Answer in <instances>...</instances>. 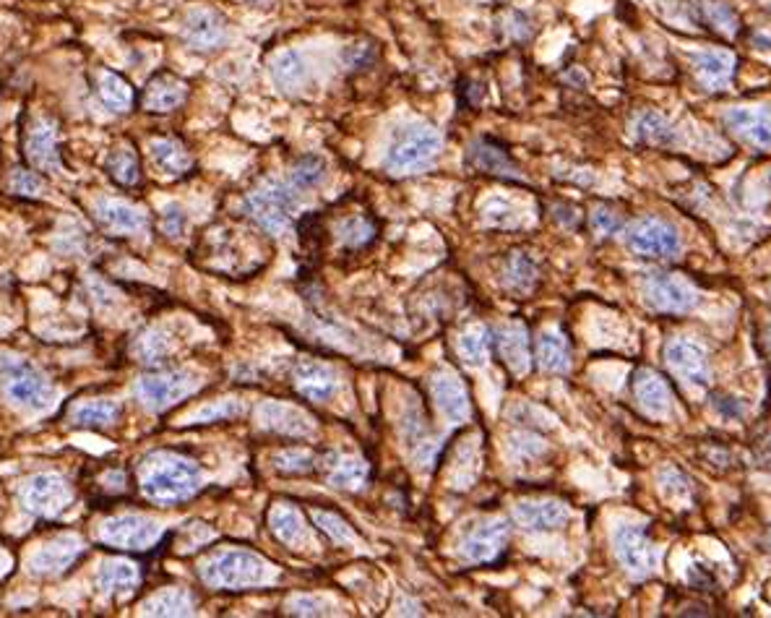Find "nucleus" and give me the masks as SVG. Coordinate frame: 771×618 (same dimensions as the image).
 I'll return each instance as SVG.
<instances>
[{
    "instance_id": "nucleus-1",
    "label": "nucleus",
    "mask_w": 771,
    "mask_h": 618,
    "mask_svg": "<svg viewBox=\"0 0 771 618\" xmlns=\"http://www.w3.org/2000/svg\"><path fill=\"white\" fill-rule=\"evenodd\" d=\"M204 472L193 459L172 452H157L141 465V491L154 504H178L196 496Z\"/></svg>"
},
{
    "instance_id": "nucleus-2",
    "label": "nucleus",
    "mask_w": 771,
    "mask_h": 618,
    "mask_svg": "<svg viewBox=\"0 0 771 618\" xmlns=\"http://www.w3.org/2000/svg\"><path fill=\"white\" fill-rule=\"evenodd\" d=\"M198 574L214 590H248L269 585L274 566L253 551H222L198 566Z\"/></svg>"
},
{
    "instance_id": "nucleus-3",
    "label": "nucleus",
    "mask_w": 771,
    "mask_h": 618,
    "mask_svg": "<svg viewBox=\"0 0 771 618\" xmlns=\"http://www.w3.org/2000/svg\"><path fill=\"white\" fill-rule=\"evenodd\" d=\"M0 386L8 402L24 410H45L53 399V384L45 373L11 353H0Z\"/></svg>"
},
{
    "instance_id": "nucleus-4",
    "label": "nucleus",
    "mask_w": 771,
    "mask_h": 618,
    "mask_svg": "<svg viewBox=\"0 0 771 618\" xmlns=\"http://www.w3.org/2000/svg\"><path fill=\"white\" fill-rule=\"evenodd\" d=\"M441 154V136L438 131L422 123H412L391 144L389 154H386V170L391 175H415L428 170Z\"/></svg>"
},
{
    "instance_id": "nucleus-5",
    "label": "nucleus",
    "mask_w": 771,
    "mask_h": 618,
    "mask_svg": "<svg viewBox=\"0 0 771 618\" xmlns=\"http://www.w3.org/2000/svg\"><path fill=\"white\" fill-rule=\"evenodd\" d=\"M245 214L256 222L261 230L271 235L284 233L292 222V212L297 206V196L292 193V183L282 180H266L256 191L245 196Z\"/></svg>"
},
{
    "instance_id": "nucleus-6",
    "label": "nucleus",
    "mask_w": 771,
    "mask_h": 618,
    "mask_svg": "<svg viewBox=\"0 0 771 618\" xmlns=\"http://www.w3.org/2000/svg\"><path fill=\"white\" fill-rule=\"evenodd\" d=\"M24 509L42 519H53L73 504V486L58 472H40L19 491Z\"/></svg>"
},
{
    "instance_id": "nucleus-7",
    "label": "nucleus",
    "mask_w": 771,
    "mask_h": 618,
    "mask_svg": "<svg viewBox=\"0 0 771 618\" xmlns=\"http://www.w3.org/2000/svg\"><path fill=\"white\" fill-rule=\"evenodd\" d=\"M196 386L198 379L191 371H157L141 376L136 384V394L146 410L162 412L196 392Z\"/></svg>"
},
{
    "instance_id": "nucleus-8",
    "label": "nucleus",
    "mask_w": 771,
    "mask_h": 618,
    "mask_svg": "<svg viewBox=\"0 0 771 618\" xmlns=\"http://www.w3.org/2000/svg\"><path fill=\"white\" fill-rule=\"evenodd\" d=\"M613 548L618 556L620 566L626 569L631 577L644 579L657 569L659 551L657 545L649 540L644 527L639 525H620L613 532Z\"/></svg>"
},
{
    "instance_id": "nucleus-9",
    "label": "nucleus",
    "mask_w": 771,
    "mask_h": 618,
    "mask_svg": "<svg viewBox=\"0 0 771 618\" xmlns=\"http://www.w3.org/2000/svg\"><path fill=\"white\" fill-rule=\"evenodd\" d=\"M646 306L659 313H688L699 306V290L680 274H649L644 282Z\"/></svg>"
},
{
    "instance_id": "nucleus-10",
    "label": "nucleus",
    "mask_w": 771,
    "mask_h": 618,
    "mask_svg": "<svg viewBox=\"0 0 771 618\" xmlns=\"http://www.w3.org/2000/svg\"><path fill=\"white\" fill-rule=\"evenodd\" d=\"M162 535V527L149 517L141 514H120V517H110L99 527V540L120 551H146Z\"/></svg>"
},
{
    "instance_id": "nucleus-11",
    "label": "nucleus",
    "mask_w": 771,
    "mask_h": 618,
    "mask_svg": "<svg viewBox=\"0 0 771 618\" xmlns=\"http://www.w3.org/2000/svg\"><path fill=\"white\" fill-rule=\"evenodd\" d=\"M628 248L646 259H675L683 251V240L670 222L644 217L628 230Z\"/></svg>"
},
{
    "instance_id": "nucleus-12",
    "label": "nucleus",
    "mask_w": 771,
    "mask_h": 618,
    "mask_svg": "<svg viewBox=\"0 0 771 618\" xmlns=\"http://www.w3.org/2000/svg\"><path fill=\"white\" fill-rule=\"evenodd\" d=\"M256 420L261 431L287 436V439H308L316 431L313 420L308 418V412H303L295 405H287V402H277V399L261 402L256 410Z\"/></svg>"
},
{
    "instance_id": "nucleus-13",
    "label": "nucleus",
    "mask_w": 771,
    "mask_h": 618,
    "mask_svg": "<svg viewBox=\"0 0 771 618\" xmlns=\"http://www.w3.org/2000/svg\"><path fill=\"white\" fill-rule=\"evenodd\" d=\"M508 535H511V527L503 519H488L477 525L475 530L467 532L462 540H459V559L464 564H485V561H493L498 553L503 551V545L508 543Z\"/></svg>"
},
{
    "instance_id": "nucleus-14",
    "label": "nucleus",
    "mask_w": 771,
    "mask_h": 618,
    "mask_svg": "<svg viewBox=\"0 0 771 618\" xmlns=\"http://www.w3.org/2000/svg\"><path fill=\"white\" fill-rule=\"evenodd\" d=\"M84 551V545L76 535H60V538L50 540V543L40 545L37 551L29 556V572L34 577H53V574L66 572L76 564V559Z\"/></svg>"
},
{
    "instance_id": "nucleus-15",
    "label": "nucleus",
    "mask_w": 771,
    "mask_h": 618,
    "mask_svg": "<svg viewBox=\"0 0 771 618\" xmlns=\"http://www.w3.org/2000/svg\"><path fill=\"white\" fill-rule=\"evenodd\" d=\"M665 360L667 366L673 368L675 376H680L683 381L699 386L709 384L712 373H709V360H706L704 347L691 342V339H673L665 347Z\"/></svg>"
},
{
    "instance_id": "nucleus-16",
    "label": "nucleus",
    "mask_w": 771,
    "mask_h": 618,
    "mask_svg": "<svg viewBox=\"0 0 771 618\" xmlns=\"http://www.w3.org/2000/svg\"><path fill=\"white\" fill-rule=\"evenodd\" d=\"M27 160L37 173L60 175L63 162L58 154V128L50 120H40L27 136Z\"/></svg>"
},
{
    "instance_id": "nucleus-17",
    "label": "nucleus",
    "mask_w": 771,
    "mask_h": 618,
    "mask_svg": "<svg viewBox=\"0 0 771 618\" xmlns=\"http://www.w3.org/2000/svg\"><path fill=\"white\" fill-rule=\"evenodd\" d=\"M430 394H433L435 407L446 415V418L459 426L464 420L469 418V397L467 389H464L462 379L451 371H441L435 373L433 381H430Z\"/></svg>"
},
{
    "instance_id": "nucleus-18",
    "label": "nucleus",
    "mask_w": 771,
    "mask_h": 618,
    "mask_svg": "<svg viewBox=\"0 0 771 618\" xmlns=\"http://www.w3.org/2000/svg\"><path fill=\"white\" fill-rule=\"evenodd\" d=\"M183 37L193 50L209 53V50H219L227 42V24L214 11L198 8V11H191L188 19H185Z\"/></svg>"
},
{
    "instance_id": "nucleus-19",
    "label": "nucleus",
    "mask_w": 771,
    "mask_h": 618,
    "mask_svg": "<svg viewBox=\"0 0 771 618\" xmlns=\"http://www.w3.org/2000/svg\"><path fill=\"white\" fill-rule=\"evenodd\" d=\"M725 126L758 149H771V107H735Z\"/></svg>"
},
{
    "instance_id": "nucleus-20",
    "label": "nucleus",
    "mask_w": 771,
    "mask_h": 618,
    "mask_svg": "<svg viewBox=\"0 0 771 618\" xmlns=\"http://www.w3.org/2000/svg\"><path fill=\"white\" fill-rule=\"evenodd\" d=\"M292 384H295L297 394L308 402H329L339 389L337 373L323 363H316V360H303L295 368Z\"/></svg>"
},
{
    "instance_id": "nucleus-21",
    "label": "nucleus",
    "mask_w": 771,
    "mask_h": 618,
    "mask_svg": "<svg viewBox=\"0 0 771 618\" xmlns=\"http://www.w3.org/2000/svg\"><path fill=\"white\" fill-rule=\"evenodd\" d=\"M633 394H636V402H639V407L649 418H667L670 410H673L670 386L665 384L662 376H657L649 368L636 371V376H633Z\"/></svg>"
},
{
    "instance_id": "nucleus-22",
    "label": "nucleus",
    "mask_w": 771,
    "mask_h": 618,
    "mask_svg": "<svg viewBox=\"0 0 771 618\" xmlns=\"http://www.w3.org/2000/svg\"><path fill=\"white\" fill-rule=\"evenodd\" d=\"M568 517V506L561 501H524L514 509V522L527 532L561 530Z\"/></svg>"
},
{
    "instance_id": "nucleus-23",
    "label": "nucleus",
    "mask_w": 771,
    "mask_h": 618,
    "mask_svg": "<svg viewBox=\"0 0 771 618\" xmlns=\"http://www.w3.org/2000/svg\"><path fill=\"white\" fill-rule=\"evenodd\" d=\"M94 214H97L99 225L105 227V230H110V233H118V235L144 233L146 227H149V217H146L141 209H136V206L126 204V201H113V199L97 201Z\"/></svg>"
},
{
    "instance_id": "nucleus-24",
    "label": "nucleus",
    "mask_w": 771,
    "mask_h": 618,
    "mask_svg": "<svg viewBox=\"0 0 771 618\" xmlns=\"http://www.w3.org/2000/svg\"><path fill=\"white\" fill-rule=\"evenodd\" d=\"M269 74L271 81H274V87L284 94L303 92L310 84L308 60L297 53V50H282V53L274 55L269 63Z\"/></svg>"
},
{
    "instance_id": "nucleus-25",
    "label": "nucleus",
    "mask_w": 771,
    "mask_h": 618,
    "mask_svg": "<svg viewBox=\"0 0 771 618\" xmlns=\"http://www.w3.org/2000/svg\"><path fill=\"white\" fill-rule=\"evenodd\" d=\"M493 345L498 347V355L503 358L511 371L516 376L529 371V360H532V353H529V332L524 324H503L501 329H495L493 332Z\"/></svg>"
},
{
    "instance_id": "nucleus-26",
    "label": "nucleus",
    "mask_w": 771,
    "mask_h": 618,
    "mask_svg": "<svg viewBox=\"0 0 771 618\" xmlns=\"http://www.w3.org/2000/svg\"><path fill=\"white\" fill-rule=\"evenodd\" d=\"M185 100H188V84L180 81L178 76L159 74L146 84L141 105H144V110H149V113H172V110H178Z\"/></svg>"
},
{
    "instance_id": "nucleus-27",
    "label": "nucleus",
    "mask_w": 771,
    "mask_h": 618,
    "mask_svg": "<svg viewBox=\"0 0 771 618\" xmlns=\"http://www.w3.org/2000/svg\"><path fill=\"white\" fill-rule=\"evenodd\" d=\"M693 74L706 92H722L735 79V55L712 50L693 58Z\"/></svg>"
},
{
    "instance_id": "nucleus-28",
    "label": "nucleus",
    "mask_w": 771,
    "mask_h": 618,
    "mask_svg": "<svg viewBox=\"0 0 771 618\" xmlns=\"http://www.w3.org/2000/svg\"><path fill=\"white\" fill-rule=\"evenodd\" d=\"M269 527L274 532V538L284 543L292 551H303V548H313V535H310L308 525H305L303 514L292 509V506H277L269 514Z\"/></svg>"
},
{
    "instance_id": "nucleus-29",
    "label": "nucleus",
    "mask_w": 771,
    "mask_h": 618,
    "mask_svg": "<svg viewBox=\"0 0 771 618\" xmlns=\"http://www.w3.org/2000/svg\"><path fill=\"white\" fill-rule=\"evenodd\" d=\"M467 165L475 170L490 175H506V178H519V167L511 160V154L493 139H480L467 149Z\"/></svg>"
},
{
    "instance_id": "nucleus-30",
    "label": "nucleus",
    "mask_w": 771,
    "mask_h": 618,
    "mask_svg": "<svg viewBox=\"0 0 771 618\" xmlns=\"http://www.w3.org/2000/svg\"><path fill=\"white\" fill-rule=\"evenodd\" d=\"M139 566L126 559L102 561L97 572V590L105 598H118V595H131L139 587Z\"/></svg>"
},
{
    "instance_id": "nucleus-31",
    "label": "nucleus",
    "mask_w": 771,
    "mask_h": 618,
    "mask_svg": "<svg viewBox=\"0 0 771 618\" xmlns=\"http://www.w3.org/2000/svg\"><path fill=\"white\" fill-rule=\"evenodd\" d=\"M537 363L542 371L568 373L571 371V345L561 332L547 329L537 337Z\"/></svg>"
},
{
    "instance_id": "nucleus-32",
    "label": "nucleus",
    "mask_w": 771,
    "mask_h": 618,
    "mask_svg": "<svg viewBox=\"0 0 771 618\" xmlns=\"http://www.w3.org/2000/svg\"><path fill=\"white\" fill-rule=\"evenodd\" d=\"M141 611H144V616H193L196 603H193V595L188 590L170 587V590L157 592L154 598L146 600L141 605Z\"/></svg>"
},
{
    "instance_id": "nucleus-33",
    "label": "nucleus",
    "mask_w": 771,
    "mask_h": 618,
    "mask_svg": "<svg viewBox=\"0 0 771 618\" xmlns=\"http://www.w3.org/2000/svg\"><path fill=\"white\" fill-rule=\"evenodd\" d=\"M149 152H152L154 165H157L165 175H172V178L185 175L193 165L188 149H185L183 144H180V141H175V139H154L152 147H149Z\"/></svg>"
},
{
    "instance_id": "nucleus-34",
    "label": "nucleus",
    "mask_w": 771,
    "mask_h": 618,
    "mask_svg": "<svg viewBox=\"0 0 771 618\" xmlns=\"http://www.w3.org/2000/svg\"><path fill=\"white\" fill-rule=\"evenodd\" d=\"M97 94L110 113H128L136 102L131 84L113 71H102L97 76Z\"/></svg>"
},
{
    "instance_id": "nucleus-35",
    "label": "nucleus",
    "mask_w": 771,
    "mask_h": 618,
    "mask_svg": "<svg viewBox=\"0 0 771 618\" xmlns=\"http://www.w3.org/2000/svg\"><path fill=\"white\" fill-rule=\"evenodd\" d=\"M490 350H493V332L488 326H469L467 332L456 342V353L459 358L472 368H480L488 363Z\"/></svg>"
},
{
    "instance_id": "nucleus-36",
    "label": "nucleus",
    "mask_w": 771,
    "mask_h": 618,
    "mask_svg": "<svg viewBox=\"0 0 771 618\" xmlns=\"http://www.w3.org/2000/svg\"><path fill=\"white\" fill-rule=\"evenodd\" d=\"M120 405L115 399H92V402H81L71 410V420L76 426L86 428H102L113 426L115 420L120 418Z\"/></svg>"
},
{
    "instance_id": "nucleus-37",
    "label": "nucleus",
    "mask_w": 771,
    "mask_h": 618,
    "mask_svg": "<svg viewBox=\"0 0 771 618\" xmlns=\"http://www.w3.org/2000/svg\"><path fill=\"white\" fill-rule=\"evenodd\" d=\"M633 136L639 144H646V147H670L675 141V131L673 126L667 123L665 115L659 113H641L633 123Z\"/></svg>"
},
{
    "instance_id": "nucleus-38",
    "label": "nucleus",
    "mask_w": 771,
    "mask_h": 618,
    "mask_svg": "<svg viewBox=\"0 0 771 618\" xmlns=\"http://www.w3.org/2000/svg\"><path fill=\"white\" fill-rule=\"evenodd\" d=\"M503 285L516 295L532 293L537 285V264L529 259L527 253H511L506 261V272H503Z\"/></svg>"
},
{
    "instance_id": "nucleus-39",
    "label": "nucleus",
    "mask_w": 771,
    "mask_h": 618,
    "mask_svg": "<svg viewBox=\"0 0 771 618\" xmlns=\"http://www.w3.org/2000/svg\"><path fill=\"white\" fill-rule=\"evenodd\" d=\"M329 483L342 491H360L368 483V462L360 457H337L329 470Z\"/></svg>"
},
{
    "instance_id": "nucleus-40",
    "label": "nucleus",
    "mask_w": 771,
    "mask_h": 618,
    "mask_svg": "<svg viewBox=\"0 0 771 618\" xmlns=\"http://www.w3.org/2000/svg\"><path fill=\"white\" fill-rule=\"evenodd\" d=\"M105 170L107 175L123 188L136 186L141 180L139 157H136V152H133L131 147H120L115 149V152H110V157H107L105 162Z\"/></svg>"
},
{
    "instance_id": "nucleus-41",
    "label": "nucleus",
    "mask_w": 771,
    "mask_h": 618,
    "mask_svg": "<svg viewBox=\"0 0 771 618\" xmlns=\"http://www.w3.org/2000/svg\"><path fill=\"white\" fill-rule=\"evenodd\" d=\"M170 350L172 342L162 329H146V332L139 334L136 342H133V355H136L141 363H146V366L162 363V360L170 355Z\"/></svg>"
},
{
    "instance_id": "nucleus-42",
    "label": "nucleus",
    "mask_w": 771,
    "mask_h": 618,
    "mask_svg": "<svg viewBox=\"0 0 771 618\" xmlns=\"http://www.w3.org/2000/svg\"><path fill=\"white\" fill-rule=\"evenodd\" d=\"M339 240L344 248H365L370 240L376 238V225L370 217L360 214V217H350L339 225Z\"/></svg>"
},
{
    "instance_id": "nucleus-43",
    "label": "nucleus",
    "mask_w": 771,
    "mask_h": 618,
    "mask_svg": "<svg viewBox=\"0 0 771 618\" xmlns=\"http://www.w3.org/2000/svg\"><path fill=\"white\" fill-rule=\"evenodd\" d=\"M8 191L14 193V196H21V199H37V196H45L47 193V183L34 170L16 167L14 173L8 175Z\"/></svg>"
},
{
    "instance_id": "nucleus-44",
    "label": "nucleus",
    "mask_w": 771,
    "mask_h": 618,
    "mask_svg": "<svg viewBox=\"0 0 771 618\" xmlns=\"http://www.w3.org/2000/svg\"><path fill=\"white\" fill-rule=\"evenodd\" d=\"M323 175H326V165H323L321 157L308 154V157L297 160L295 167H292V188H297V191L316 188L323 180Z\"/></svg>"
},
{
    "instance_id": "nucleus-45",
    "label": "nucleus",
    "mask_w": 771,
    "mask_h": 618,
    "mask_svg": "<svg viewBox=\"0 0 771 618\" xmlns=\"http://www.w3.org/2000/svg\"><path fill=\"white\" fill-rule=\"evenodd\" d=\"M699 11H701V19H704L712 29H717V32L732 34L735 29H738V14H735L727 3L706 0V3H701L699 6Z\"/></svg>"
},
{
    "instance_id": "nucleus-46",
    "label": "nucleus",
    "mask_w": 771,
    "mask_h": 618,
    "mask_svg": "<svg viewBox=\"0 0 771 618\" xmlns=\"http://www.w3.org/2000/svg\"><path fill=\"white\" fill-rule=\"evenodd\" d=\"M274 465L284 475H308L316 467V457L303 449H284L274 457Z\"/></svg>"
},
{
    "instance_id": "nucleus-47",
    "label": "nucleus",
    "mask_w": 771,
    "mask_h": 618,
    "mask_svg": "<svg viewBox=\"0 0 771 618\" xmlns=\"http://www.w3.org/2000/svg\"><path fill=\"white\" fill-rule=\"evenodd\" d=\"M313 522H316L318 530H321L323 535H329L334 543H352V540H355V532L350 530V525H347L339 514L316 509V512H313Z\"/></svg>"
},
{
    "instance_id": "nucleus-48",
    "label": "nucleus",
    "mask_w": 771,
    "mask_h": 618,
    "mask_svg": "<svg viewBox=\"0 0 771 618\" xmlns=\"http://www.w3.org/2000/svg\"><path fill=\"white\" fill-rule=\"evenodd\" d=\"M243 415V402L238 399H225V402H214V405L198 410L191 418V423H214V420H230Z\"/></svg>"
},
{
    "instance_id": "nucleus-49",
    "label": "nucleus",
    "mask_w": 771,
    "mask_h": 618,
    "mask_svg": "<svg viewBox=\"0 0 771 618\" xmlns=\"http://www.w3.org/2000/svg\"><path fill=\"white\" fill-rule=\"evenodd\" d=\"M482 220L488 222L490 227H514L516 214L506 201H490V204L485 206V212H482Z\"/></svg>"
},
{
    "instance_id": "nucleus-50",
    "label": "nucleus",
    "mask_w": 771,
    "mask_h": 618,
    "mask_svg": "<svg viewBox=\"0 0 771 618\" xmlns=\"http://www.w3.org/2000/svg\"><path fill=\"white\" fill-rule=\"evenodd\" d=\"M329 608V600L313 598V595H297L290 603V611L295 613V616H323V613H331Z\"/></svg>"
},
{
    "instance_id": "nucleus-51",
    "label": "nucleus",
    "mask_w": 771,
    "mask_h": 618,
    "mask_svg": "<svg viewBox=\"0 0 771 618\" xmlns=\"http://www.w3.org/2000/svg\"><path fill=\"white\" fill-rule=\"evenodd\" d=\"M620 227H623V220L615 212H610V209H597L592 214V233L597 238H610V235L618 233Z\"/></svg>"
},
{
    "instance_id": "nucleus-52",
    "label": "nucleus",
    "mask_w": 771,
    "mask_h": 618,
    "mask_svg": "<svg viewBox=\"0 0 771 618\" xmlns=\"http://www.w3.org/2000/svg\"><path fill=\"white\" fill-rule=\"evenodd\" d=\"M659 486H662V491H665L667 496H686V493L691 491V488H688L691 483H688L675 467H667V470L659 472Z\"/></svg>"
},
{
    "instance_id": "nucleus-53",
    "label": "nucleus",
    "mask_w": 771,
    "mask_h": 618,
    "mask_svg": "<svg viewBox=\"0 0 771 618\" xmlns=\"http://www.w3.org/2000/svg\"><path fill=\"white\" fill-rule=\"evenodd\" d=\"M162 230H165L170 238H178L185 230V214L178 204L165 206V214H162Z\"/></svg>"
},
{
    "instance_id": "nucleus-54",
    "label": "nucleus",
    "mask_w": 771,
    "mask_h": 618,
    "mask_svg": "<svg viewBox=\"0 0 771 618\" xmlns=\"http://www.w3.org/2000/svg\"><path fill=\"white\" fill-rule=\"evenodd\" d=\"M542 449H545V444L540 439H534L532 433H519L511 439V452L521 454V457H537V454H542Z\"/></svg>"
},
{
    "instance_id": "nucleus-55",
    "label": "nucleus",
    "mask_w": 771,
    "mask_h": 618,
    "mask_svg": "<svg viewBox=\"0 0 771 618\" xmlns=\"http://www.w3.org/2000/svg\"><path fill=\"white\" fill-rule=\"evenodd\" d=\"M368 53H373L370 47L352 45V47H347V53H344V58L350 60L352 68H363L365 63H368Z\"/></svg>"
},
{
    "instance_id": "nucleus-56",
    "label": "nucleus",
    "mask_w": 771,
    "mask_h": 618,
    "mask_svg": "<svg viewBox=\"0 0 771 618\" xmlns=\"http://www.w3.org/2000/svg\"><path fill=\"white\" fill-rule=\"evenodd\" d=\"M714 407H717L722 415H732V418H740V412H743V407L738 405V399L732 397H717L714 399Z\"/></svg>"
},
{
    "instance_id": "nucleus-57",
    "label": "nucleus",
    "mask_w": 771,
    "mask_h": 618,
    "mask_svg": "<svg viewBox=\"0 0 771 618\" xmlns=\"http://www.w3.org/2000/svg\"><path fill=\"white\" fill-rule=\"evenodd\" d=\"M753 42H756V45H761V50H771V37H764V34H756V37H753Z\"/></svg>"
},
{
    "instance_id": "nucleus-58",
    "label": "nucleus",
    "mask_w": 771,
    "mask_h": 618,
    "mask_svg": "<svg viewBox=\"0 0 771 618\" xmlns=\"http://www.w3.org/2000/svg\"><path fill=\"white\" fill-rule=\"evenodd\" d=\"M243 3H248V6H266L269 0H243Z\"/></svg>"
},
{
    "instance_id": "nucleus-59",
    "label": "nucleus",
    "mask_w": 771,
    "mask_h": 618,
    "mask_svg": "<svg viewBox=\"0 0 771 618\" xmlns=\"http://www.w3.org/2000/svg\"><path fill=\"white\" fill-rule=\"evenodd\" d=\"M766 347H769V353H771V329L766 332Z\"/></svg>"
},
{
    "instance_id": "nucleus-60",
    "label": "nucleus",
    "mask_w": 771,
    "mask_h": 618,
    "mask_svg": "<svg viewBox=\"0 0 771 618\" xmlns=\"http://www.w3.org/2000/svg\"><path fill=\"white\" fill-rule=\"evenodd\" d=\"M769 545H771V532H769Z\"/></svg>"
}]
</instances>
